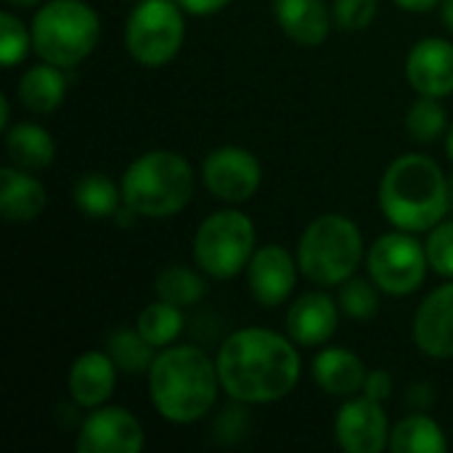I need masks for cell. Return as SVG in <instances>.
Wrapping results in <instances>:
<instances>
[{
  "mask_svg": "<svg viewBox=\"0 0 453 453\" xmlns=\"http://www.w3.org/2000/svg\"><path fill=\"white\" fill-rule=\"evenodd\" d=\"M215 364L223 393L250 406L287 398L303 377L297 342L265 326H244L228 334Z\"/></svg>",
  "mask_w": 453,
  "mask_h": 453,
  "instance_id": "cell-1",
  "label": "cell"
},
{
  "mask_svg": "<svg viewBox=\"0 0 453 453\" xmlns=\"http://www.w3.org/2000/svg\"><path fill=\"white\" fill-rule=\"evenodd\" d=\"M146 377L154 411L173 425L204 419L223 390L218 364L196 345L162 348Z\"/></svg>",
  "mask_w": 453,
  "mask_h": 453,
  "instance_id": "cell-2",
  "label": "cell"
},
{
  "mask_svg": "<svg viewBox=\"0 0 453 453\" xmlns=\"http://www.w3.org/2000/svg\"><path fill=\"white\" fill-rule=\"evenodd\" d=\"M377 199L393 228L427 234L451 207V183L433 157L411 151L390 162L380 180Z\"/></svg>",
  "mask_w": 453,
  "mask_h": 453,
  "instance_id": "cell-3",
  "label": "cell"
},
{
  "mask_svg": "<svg viewBox=\"0 0 453 453\" xmlns=\"http://www.w3.org/2000/svg\"><path fill=\"white\" fill-rule=\"evenodd\" d=\"M122 202L149 220L173 218L194 199L196 178L191 162L170 149H154L135 157L122 173Z\"/></svg>",
  "mask_w": 453,
  "mask_h": 453,
  "instance_id": "cell-4",
  "label": "cell"
},
{
  "mask_svg": "<svg viewBox=\"0 0 453 453\" xmlns=\"http://www.w3.org/2000/svg\"><path fill=\"white\" fill-rule=\"evenodd\" d=\"M366 257L364 234L353 218L340 212H324L308 223L297 242L300 273L324 289L340 287L361 268Z\"/></svg>",
  "mask_w": 453,
  "mask_h": 453,
  "instance_id": "cell-5",
  "label": "cell"
},
{
  "mask_svg": "<svg viewBox=\"0 0 453 453\" xmlns=\"http://www.w3.org/2000/svg\"><path fill=\"white\" fill-rule=\"evenodd\" d=\"M101 40V19L85 0H48L32 16V48L40 61L80 66Z\"/></svg>",
  "mask_w": 453,
  "mask_h": 453,
  "instance_id": "cell-6",
  "label": "cell"
},
{
  "mask_svg": "<svg viewBox=\"0 0 453 453\" xmlns=\"http://www.w3.org/2000/svg\"><path fill=\"white\" fill-rule=\"evenodd\" d=\"M257 250V231L247 212L234 207L207 215L194 234V260L210 279L226 281L247 271Z\"/></svg>",
  "mask_w": 453,
  "mask_h": 453,
  "instance_id": "cell-7",
  "label": "cell"
},
{
  "mask_svg": "<svg viewBox=\"0 0 453 453\" xmlns=\"http://www.w3.org/2000/svg\"><path fill=\"white\" fill-rule=\"evenodd\" d=\"M186 40V11L175 0H141L125 21V48L141 66L170 64Z\"/></svg>",
  "mask_w": 453,
  "mask_h": 453,
  "instance_id": "cell-8",
  "label": "cell"
},
{
  "mask_svg": "<svg viewBox=\"0 0 453 453\" xmlns=\"http://www.w3.org/2000/svg\"><path fill=\"white\" fill-rule=\"evenodd\" d=\"M366 271L369 279L390 297H406L414 295L430 271L427 250L425 244L409 234L393 228L390 234H382L374 239V244L366 252Z\"/></svg>",
  "mask_w": 453,
  "mask_h": 453,
  "instance_id": "cell-9",
  "label": "cell"
},
{
  "mask_svg": "<svg viewBox=\"0 0 453 453\" xmlns=\"http://www.w3.org/2000/svg\"><path fill=\"white\" fill-rule=\"evenodd\" d=\"M202 180L215 199L226 204H244L257 194L263 183V167L250 149L220 146L204 157Z\"/></svg>",
  "mask_w": 453,
  "mask_h": 453,
  "instance_id": "cell-10",
  "label": "cell"
},
{
  "mask_svg": "<svg viewBox=\"0 0 453 453\" xmlns=\"http://www.w3.org/2000/svg\"><path fill=\"white\" fill-rule=\"evenodd\" d=\"M146 446L143 427L135 414L122 406H98L80 422L77 453H141Z\"/></svg>",
  "mask_w": 453,
  "mask_h": 453,
  "instance_id": "cell-11",
  "label": "cell"
},
{
  "mask_svg": "<svg viewBox=\"0 0 453 453\" xmlns=\"http://www.w3.org/2000/svg\"><path fill=\"white\" fill-rule=\"evenodd\" d=\"M390 422L382 411V403L374 398L353 395L345 398L334 417L337 446L348 453H382L390 449Z\"/></svg>",
  "mask_w": 453,
  "mask_h": 453,
  "instance_id": "cell-12",
  "label": "cell"
},
{
  "mask_svg": "<svg viewBox=\"0 0 453 453\" xmlns=\"http://www.w3.org/2000/svg\"><path fill=\"white\" fill-rule=\"evenodd\" d=\"M297 257L281 244L257 247L247 265V289L263 308L284 305L297 284Z\"/></svg>",
  "mask_w": 453,
  "mask_h": 453,
  "instance_id": "cell-13",
  "label": "cell"
},
{
  "mask_svg": "<svg viewBox=\"0 0 453 453\" xmlns=\"http://www.w3.org/2000/svg\"><path fill=\"white\" fill-rule=\"evenodd\" d=\"M406 80L417 96H453V42L446 37H425L406 56Z\"/></svg>",
  "mask_w": 453,
  "mask_h": 453,
  "instance_id": "cell-14",
  "label": "cell"
},
{
  "mask_svg": "<svg viewBox=\"0 0 453 453\" xmlns=\"http://www.w3.org/2000/svg\"><path fill=\"white\" fill-rule=\"evenodd\" d=\"M340 303L324 292V287L303 292L292 300L287 311V334L300 348H319L326 345L340 324Z\"/></svg>",
  "mask_w": 453,
  "mask_h": 453,
  "instance_id": "cell-15",
  "label": "cell"
},
{
  "mask_svg": "<svg viewBox=\"0 0 453 453\" xmlns=\"http://www.w3.org/2000/svg\"><path fill=\"white\" fill-rule=\"evenodd\" d=\"M414 342L417 348L435 358H453V281L433 289L414 313Z\"/></svg>",
  "mask_w": 453,
  "mask_h": 453,
  "instance_id": "cell-16",
  "label": "cell"
},
{
  "mask_svg": "<svg viewBox=\"0 0 453 453\" xmlns=\"http://www.w3.org/2000/svg\"><path fill=\"white\" fill-rule=\"evenodd\" d=\"M117 366L111 361V356L106 350H88L82 356L74 358L69 377H66V388L72 395V403L77 409H98L104 406L117 388Z\"/></svg>",
  "mask_w": 453,
  "mask_h": 453,
  "instance_id": "cell-17",
  "label": "cell"
},
{
  "mask_svg": "<svg viewBox=\"0 0 453 453\" xmlns=\"http://www.w3.org/2000/svg\"><path fill=\"white\" fill-rule=\"evenodd\" d=\"M273 19L281 32L303 48L321 45L334 24L326 0H273Z\"/></svg>",
  "mask_w": 453,
  "mask_h": 453,
  "instance_id": "cell-18",
  "label": "cell"
},
{
  "mask_svg": "<svg viewBox=\"0 0 453 453\" xmlns=\"http://www.w3.org/2000/svg\"><path fill=\"white\" fill-rule=\"evenodd\" d=\"M366 374L364 361L348 348H324L311 364L313 382L332 398H353L364 393Z\"/></svg>",
  "mask_w": 453,
  "mask_h": 453,
  "instance_id": "cell-19",
  "label": "cell"
},
{
  "mask_svg": "<svg viewBox=\"0 0 453 453\" xmlns=\"http://www.w3.org/2000/svg\"><path fill=\"white\" fill-rule=\"evenodd\" d=\"M48 204L45 186L16 165L0 167V215L8 223H32Z\"/></svg>",
  "mask_w": 453,
  "mask_h": 453,
  "instance_id": "cell-20",
  "label": "cell"
},
{
  "mask_svg": "<svg viewBox=\"0 0 453 453\" xmlns=\"http://www.w3.org/2000/svg\"><path fill=\"white\" fill-rule=\"evenodd\" d=\"M66 69L53 66L48 61H40L35 66H29L16 85V96L21 101L24 109H29L32 114H53L64 98H66Z\"/></svg>",
  "mask_w": 453,
  "mask_h": 453,
  "instance_id": "cell-21",
  "label": "cell"
},
{
  "mask_svg": "<svg viewBox=\"0 0 453 453\" xmlns=\"http://www.w3.org/2000/svg\"><path fill=\"white\" fill-rule=\"evenodd\" d=\"M5 154L11 165L37 173L53 165L56 143L45 127L35 122H16L5 130Z\"/></svg>",
  "mask_w": 453,
  "mask_h": 453,
  "instance_id": "cell-22",
  "label": "cell"
},
{
  "mask_svg": "<svg viewBox=\"0 0 453 453\" xmlns=\"http://www.w3.org/2000/svg\"><path fill=\"white\" fill-rule=\"evenodd\" d=\"M72 199L74 207L93 220L114 218L122 207V186L114 183L106 173H82L74 180Z\"/></svg>",
  "mask_w": 453,
  "mask_h": 453,
  "instance_id": "cell-23",
  "label": "cell"
},
{
  "mask_svg": "<svg viewBox=\"0 0 453 453\" xmlns=\"http://www.w3.org/2000/svg\"><path fill=\"white\" fill-rule=\"evenodd\" d=\"M393 453H443L449 451V441L441 425L427 411H411L403 417L390 433Z\"/></svg>",
  "mask_w": 453,
  "mask_h": 453,
  "instance_id": "cell-24",
  "label": "cell"
},
{
  "mask_svg": "<svg viewBox=\"0 0 453 453\" xmlns=\"http://www.w3.org/2000/svg\"><path fill=\"white\" fill-rule=\"evenodd\" d=\"M106 353L111 356L114 366L122 374L141 377V374H149V369H151L159 350L138 329L119 326L106 337Z\"/></svg>",
  "mask_w": 453,
  "mask_h": 453,
  "instance_id": "cell-25",
  "label": "cell"
},
{
  "mask_svg": "<svg viewBox=\"0 0 453 453\" xmlns=\"http://www.w3.org/2000/svg\"><path fill=\"white\" fill-rule=\"evenodd\" d=\"M204 276H207L204 271L199 273L188 265H170L157 276L154 292L165 303H173L178 308H191L207 297V279Z\"/></svg>",
  "mask_w": 453,
  "mask_h": 453,
  "instance_id": "cell-26",
  "label": "cell"
},
{
  "mask_svg": "<svg viewBox=\"0 0 453 453\" xmlns=\"http://www.w3.org/2000/svg\"><path fill=\"white\" fill-rule=\"evenodd\" d=\"M183 326H186V316H183V308L173 305V303H165V300H154L151 305H146L141 313H138V321H135V329L157 348H170L175 345V340L183 334Z\"/></svg>",
  "mask_w": 453,
  "mask_h": 453,
  "instance_id": "cell-27",
  "label": "cell"
},
{
  "mask_svg": "<svg viewBox=\"0 0 453 453\" xmlns=\"http://www.w3.org/2000/svg\"><path fill=\"white\" fill-rule=\"evenodd\" d=\"M449 111L441 98L419 96L406 114V130L417 143H435L449 130Z\"/></svg>",
  "mask_w": 453,
  "mask_h": 453,
  "instance_id": "cell-28",
  "label": "cell"
},
{
  "mask_svg": "<svg viewBox=\"0 0 453 453\" xmlns=\"http://www.w3.org/2000/svg\"><path fill=\"white\" fill-rule=\"evenodd\" d=\"M380 292L382 289L372 279L350 276L348 281L340 284V295H337L340 311L353 321H372L380 313Z\"/></svg>",
  "mask_w": 453,
  "mask_h": 453,
  "instance_id": "cell-29",
  "label": "cell"
},
{
  "mask_svg": "<svg viewBox=\"0 0 453 453\" xmlns=\"http://www.w3.org/2000/svg\"><path fill=\"white\" fill-rule=\"evenodd\" d=\"M32 48V27L27 29V24L11 13V11H3L0 13V61L3 66H16L21 64L27 56H29Z\"/></svg>",
  "mask_w": 453,
  "mask_h": 453,
  "instance_id": "cell-30",
  "label": "cell"
},
{
  "mask_svg": "<svg viewBox=\"0 0 453 453\" xmlns=\"http://www.w3.org/2000/svg\"><path fill=\"white\" fill-rule=\"evenodd\" d=\"M250 427H252L250 403L231 398V403H226L212 419V441L220 446H239L247 438Z\"/></svg>",
  "mask_w": 453,
  "mask_h": 453,
  "instance_id": "cell-31",
  "label": "cell"
},
{
  "mask_svg": "<svg viewBox=\"0 0 453 453\" xmlns=\"http://www.w3.org/2000/svg\"><path fill=\"white\" fill-rule=\"evenodd\" d=\"M377 11H380V0H334L332 3V19L348 35L369 29L377 19Z\"/></svg>",
  "mask_w": 453,
  "mask_h": 453,
  "instance_id": "cell-32",
  "label": "cell"
},
{
  "mask_svg": "<svg viewBox=\"0 0 453 453\" xmlns=\"http://www.w3.org/2000/svg\"><path fill=\"white\" fill-rule=\"evenodd\" d=\"M425 250H427L430 268L438 276L453 279V220L443 218L435 228L427 231Z\"/></svg>",
  "mask_w": 453,
  "mask_h": 453,
  "instance_id": "cell-33",
  "label": "cell"
},
{
  "mask_svg": "<svg viewBox=\"0 0 453 453\" xmlns=\"http://www.w3.org/2000/svg\"><path fill=\"white\" fill-rule=\"evenodd\" d=\"M364 395L366 398H374L380 403H385L390 395H393V374L388 369H374L366 374V382H364Z\"/></svg>",
  "mask_w": 453,
  "mask_h": 453,
  "instance_id": "cell-34",
  "label": "cell"
},
{
  "mask_svg": "<svg viewBox=\"0 0 453 453\" xmlns=\"http://www.w3.org/2000/svg\"><path fill=\"white\" fill-rule=\"evenodd\" d=\"M433 401H435V393H433V385L427 382H414L406 393V403L411 411H430Z\"/></svg>",
  "mask_w": 453,
  "mask_h": 453,
  "instance_id": "cell-35",
  "label": "cell"
},
{
  "mask_svg": "<svg viewBox=\"0 0 453 453\" xmlns=\"http://www.w3.org/2000/svg\"><path fill=\"white\" fill-rule=\"evenodd\" d=\"M188 16H212L220 13L223 8H228L231 0H175Z\"/></svg>",
  "mask_w": 453,
  "mask_h": 453,
  "instance_id": "cell-36",
  "label": "cell"
},
{
  "mask_svg": "<svg viewBox=\"0 0 453 453\" xmlns=\"http://www.w3.org/2000/svg\"><path fill=\"white\" fill-rule=\"evenodd\" d=\"M401 11H409V13H430L435 8H441L443 0H393Z\"/></svg>",
  "mask_w": 453,
  "mask_h": 453,
  "instance_id": "cell-37",
  "label": "cell"
},
{
  "mask_svg": "<svg viewBox=\"0 0 453 453\" xmlns=\"http://www.w3.org/2000/svg\"><path fill=\"white\" fill-rule=\"evenodd\" d=\"M8 119H11V104H8V96L3 93V96H0V130H3V133L11 127Z\"/></svg>",
  "mask_w": 453,
  "mask_h": 453,
  "instance_id": "cell-38",
  "label": "cell"
},
{
  "mask_svg": "<svg viewBox=\"0 0 453 453\" xmlns=\"http://www.w3.org/2000/svg\"><path fill=\"white\" fill-rule=\"evenodd\" d=\"M438 11H441V21L453 32V0H443Z\"/></svg>",
  "mask_w": 453,
  "mask_h": 453,
  "instance_id": "cell-39",
  "label": "cell"
},
{
  "mask_svg": "<svg viewBox=\"0 0 453 453\" xmlns=\"http://www.w3.org/2000/svg\"><path fill=\"white\" fill-rule=\"evenodd\" d=\"M8 5H13V8H35V5H40L42 0H5Z\"/></svg>",
  "mask_w": 453,
  "mask_h": 453,
  "instance_id": "cell-40",
  "label": "cell"
},
{
  "mask_svg": "<svg viewBox=\"0 0 453 453\" xmlns=\"http://www.w3.org/2000/svg\"><path fill=\"white\" fill-rule=\"evenodd\" d=\"M446 151H449V157H451L453 162V119L451 125H449V130H446Z\"/></svg>",
  "mask_w": 453,
  "mask_h": 453,
  "instance_id": "cell-41",
  "label": "cell"
}]
</instances>
